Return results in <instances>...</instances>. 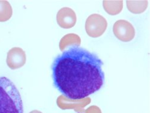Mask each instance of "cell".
<instances>
[{
    "mask_svg": "<svg viewBox=\"0 0 150 113\" xmlns=\"http://www.w3.org/2000/svg\"><path fill=\"white\" fill-rule=\"evenodd\" d=\"M103 62L96 54L79 46H70L53 62L54 84L69 99H84L103 85Z\"/></svg>",
    "mask_w": 150,
    "mask_h": 113,
    "instance_id": "1",
    "label": "cell"
},
{
    "mask_svg": "<svg viewBox=\"0 0 150 113\" xmlns=\"http://www.w3.org/2000/svg\"><path fill=\"white\" fill-rule=\"evenodd\" d=\"M0 113H23L22 97L15 84L0 77Z\"/></svg>",
    "mask_w": 150,
    "mask_h": 113,
    "instance_id": "2",
    "label": "cell"
},
{
    "mask_svg": "<svg viewBox=\"0 0 150 113\" xmlns=\"http://www.w3.org/2000/svg\"><path fill=\"white\" fill-rule=\"evenodd\" d=\"M85 27L87 34L93 38H97L106 31L108 22L103 16L94 14L86 19Z\"/></svg>",
    "mask_w": 150,
    "mask_h": 113,
    "instance_id": "3",
    "label": "cell"
},
{
    "mask_svg": "<svg viewBox=\"0 0 150 113\" xmlns=\"http://www.w3.org/2000/svg\"><path fill=\"white\" fill-rule=\"evenodd\" d=\"M113 32L118 39L124 42L132 41L135 36V30L133 25L124 19L118 20L115 22Z\"/></svg>",
    "mask_w": 150,
    "mask_h": 113,
    "instance_id": "4",
    "label": "cell"
},
{
    "mask_svg": "<svg viewBox=\"0 0 150 113\" xmlns=\"http://www.w3.org/2000/svg\"><path fill=\"white\" fill-rule=\"evenodd\" d=\"M57 21L60 27L65 29L71 28L75 26L77 21L76 13L69 7L62 8L58 11Z\"/></svg>",
    "mask_w": 150,
    "mask_h": 113,
    "instance_id": "5",
    "label": "cell"
},
{
    "mask_svg": "<svg viewBox=\"0 0 150 113\" xmlns=\"http://www.w3.org/2000/svg\"><path fill=\"white\" fill-rule=\"evenodd\" d=\"M26 63V54L23 50L18 47L11 48L7 53V64L11 69L22 68Z\"/></svg>",
    "mask_w": 150,
    "mask_h": 113,
    "instance_id": "6",
    "label": "cell"
},
{
    "mask_svg": "<svg viewBox=\"0 0 150 113\" xmlns=\"http://www.w3.org/2000/svg\"><path fill=\"white\" fill-rule=\"evenodd\" d=\"M81 43V40L78 35L76 34H68L61 39L59 43V48L62 51L67 47L72 46H79Z\"/></svg>",
    "mask_w": 150,
    "mask_h": 113,
    "instance_id": "7",
    "label": "cell"
},
{
    "mask_svg": "<svg viewBox=\"0 0 150 113\" xmlns=\"http://www.w3.org/2000/svg\"><path fill=\"white\" fill-rule=\"evenodd\" d=\"M103 6L109 15H116L119 14L123 8L122 1H103Z\"/></svg>",
    "mask_w": 150,
    "mask_h": 113,
    "instance_id": "8",
    "label": "cell"
},
{
    "mask_svg": "<svg viewBox=\"0 0 150 113\" xmlns=\"http://www.w3.org/2000/svg\"><path fill=\"white\" fill-rule=\"evenodd\" d=\"M128 10L134 14H141L145 11L148 5V1H127Z\"/></svg>",
    "mask_w": 150,
    "mask_h": 113,
    "instance_id": "9",
    "label": "cell"
},
{
    "mask_svg": "<svg viewBox=\"0 0 150 113\" xmlns=\"http://www.w3.org/2000/svg\"><path fill=\"white\" fill-rule=\"evenodd\" d=\"M13 10L7 1H0V22L8 21L12 16Z\"/></svg>",
    "mask_w": 150,
    "mask_h": 113,
    "instance_id": "10",
    "label": "cell"
}]
</instances>
